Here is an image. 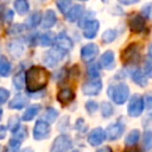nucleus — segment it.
Listing matches in <instances>:
<instances>
[{"label": "nucleus", "mask_w": 152, "mask_h": 152, "mask_svg": "<svg viewBox=\"0 0 152 152\" xmlns=\"http://www.w3.org/2000/svg\"><path fill=\"white\" fill-rule=\"evenodd\" d=\"M120 2L124 4V5H132V4L138 2V0H131V1H127V0H120Z\"/></svg>", "instance_id": "a18cd8bd"}, {"label": "nucleus", "mask_w": 152, "mask_h": 152, "mask_svg": "<svg viewBox=\"0 0 152 152\" xmlns=\"http://www.w3.org/2000/svg\"><path fill=\"white\" fill-rule=\"evenodd\" d=\"M74 99H75V94L70 88H63L57 94V101L59 103H62L63 106L70 103Z\"/></svg>", "instance_id": "4468645a"}, {"label": "nucleus", "mask_w": 152, "mask_h": 152, "mask_svg": "<svg viewBox=\"0 0 152 152\" xmlns=\"http://www.w3.org/2000/svg\"><path fill=\"white\" fill-rule=\"evenodd\" d=\"M13 19V11L12 10H6L4 13V21L6 23H11Z\"/></svg>", "instance_id": "a19ab883"}, {"label": "nucleus", "mask_w": 152, "mask_h": 152, "mask_svg": "<svg viewBox=\"0 0 152 152\" xmlns=\"http://www.w3.org/2000/svg\"><path fill=\"white\" fill-rule=\"evenodd\" d=\"M11 72V63L5 58H0V76L6 77Z\"/></svg>", "instance_id": "393cba45"}, {"label": "nucleus", "mask_w": 152, "mask_h": 152, "mask_svg": "<svg viewBox=\"0 0 152 152\" xmlns=\"http://www.w3.org/2000/svg\"><path fill=\"white\" fill-rule=\"evenodd\" d=\"M88 74L91 78H99V69L96 68V65H90L88 69Z\"/></svg>", "instance_id": "ea45409f"}, {"label": "nucleus", "mask_w": 152, "mask_h": 152, "mask_svg": "<svg viewBox=\"0 0 152 152\" xmlns=\"http://www.w3.org/2000/svg\"><path fill=\"white\" fill-rule=\"evenodd\" d=\"M56 6L58 7V10H59L61 13L65 14V13L69 11V8H70L71 2H70L69 0H59V1L56 2Z\"/></svg>", "instance_id": "473e14b6"}, {"label": "nucleus", "mask_w": 152, "mask_h": 152, "mask_svg": "<svg viewBox=\"0 0 152 152\" xmlns=\"http://www.w3.org/2000/svg\"><path fill=\"white\" fill-rule=\"evenodd\" d=\"M83 8H84V7H83V5H81V4H76V5L71 6V7L69 8V11L65 13L66 20L70 21V23L78 20V18L81 17V14L83 13Z\"/></svg>", "instance_id": "dca6fc26"}, {"label": "nucleus", "mask_w": 152, "mask_h": 152, "mask_svg": "<svg viewBox=\"0 0 152 152\" xmlns=\"http://www.w3.org/2000/svg\"><path fill=\"white\" fill-rule=\"evenodd\" d=\"M71 152H78V151H77V150H76V151H71Z\"/></svg>", "instance_id": "09e8293b"}, {"label": "nucleus", "mask_w": 152, "mask_h": 152, "mask_svg": "<svg viewBox=\"0 0 152 152\" xmlns=\"http://www.w3.org/2000/svg\"><path fill=\"white\" fill-rule=\"evenodd\" d=\"M1 116H2V110L0 109V119H1Z\"/></svg>", "instance_id": "de8ad7c7"}, {"label": "nucleus", "mask_w": 152, "mask_h": 152, "mask_svg": "<svg viewBox=\"0 0 152 152\" xmlns=\"http://www.w3.org/2000/svg\"><path fill=\"white\" fill-rule=\"evenodd\" d=\"M27 102H28L27 97H25L24 95H20V94H19V95H17L13 100H11L8 107H10L11 109H21V108H24V107L27 104Z\"/></svg>", "instance_id": "6ab92c4d"}, {"label": "nucleus", "mask_w": 152, "mask_h": 152, "mask_svg": "<svg viewBox=\"0 0 152 152\" xmlns=\"http://www.w3.org/2000/svg\"><path fill=\"white\" fill-rule=\"evenodd\" d=\"M142 148L148 151L152 148V132L147 131L142 135Z\"/></svg>", "instance_id": "7c9ffc66"}, {"label": "nucleus", "mask_w": 152, "mask_h": 152, "mask_svg": "<svg viewBox=\"0 0 152 152\" xmlns=\"http://www.w3.org/2000/svg\"><path fill=\"white\" fill-rule=\"evenodd\" d=\"M132 80L140 87L147 86V77L142 74V71L140 69H135L134 71H132Z\"/></svg>", "instance_id": "412c9836"}, {"label": "nucleus", "mask_w": 152, "mask_h": 152, "mask_svg": "<svg viewBox=\"0 0 152 152\" xmlns=\"http://www.w3.org/2000/svg\"><path fill=\"white\" fill-rule=\"evenodd\" d=\"M97 53H99V46L93 43H89L81 49V57L84 62L93 61L97 56Z\"/></svg>", "instance_id": "9d476101"}, {"label": "nucleus", "mask_w": 152, "mask_h": 152, "mask_svg": "<svg viewBox=\"0 0 152 152\" xmlns=\"http://www.w3.org/2000/svg\"><path fill=\"white\" fill-rule=\"evenodd\" d=\"M104 139V131L101 128V127H96L94 128L89 135H88V142L91 145V146H97L100 145Z\"/></svg>", "instance_id": "f8f14e48"}, {"label": "nucleus", "mask_w": 152, "mask_h": 152, "mask_svg": "<svg viewBox=\"0 0 152 152\" xmlns=\"http://www.w3.org/2000/svg\"><path fill=\"white\" fill-rule=\"evenodd\" d=\"M108 95L112 101L116 104H122L127 101L129 95V88L125 83H119L115 86H110L108 88Z\"/></svg>", "instance_id": "f03ea898"}, {"label": "nucleus", "mask_w": 152, "mask_h": 152, "mask_svg": "<svg viewBox=\"0 0 152 152\" xmlns=\"http://www.w3.org/2000/svg\"><path fill=\"white\" fill-rule=\"evenodd\" d=\"M10 97V91L5 88H0V104L5 103Z\"/></svg>", "instance_id": "58836bf2"}, {"label": "nucleus", "mask_w": 152, "mask_h": 152, "mask_svg": "<svg viewBox=\"0 0 152 152\" xmlns=\"http://www.w3.org/2000/svg\"><path fill=\"white\" fill-rule=\"evenodd\" d=\"M100 65L102 66V68H104V69H113V66H114V53H113V51H110V50H108V51H106L102 56H101V58H100Z\"/></svg>", "instance_id": "a211bd4d"}, {"label": "nucleus", "mask_w": 152, "mask_h": 152, "mask_svg": "<svg viewBox=\"0 0 152 152\" xmlns=\"http://www.w3.org/2000/svg\"><path fill=\"white\" fill-rule=\"evenodd\" d=\"M14 138L15 139H18V140H23V139H25L26 138V128L25 127H19L14 133Z\"/></svg>", "instance_id": "e433bc0d"}, {"label": "nucleus", "mask_w": 152, "mask_h": 152, "mask_svg": "<svg viewBox=\"0 0 152 152\" xmlns=\"http://www.w3.org/2000/svg\"><path fill=\"white\" fill-rule=\"evenodd\" d=\"M144 108H145L144 99L139 94H134L132 96V99L129 100V103H128V108H127L128 114L133 118H137L142 113Z\"/></svg>", "instance_id": "39448f33"}, {"label": "nucleus", "mask_w": 152, "mask_h": 152, "mask_svg": "<svg viewBox=\"0 0 152 152\" xmlns=\"http://www.w3.org/2000/svg\"><path fill=\"white\" fill-rule=\"evenodd\" d=\"M115 38H116V31L115 30H106L102 34V42L106 44L112 43Z\"/></svg>", "instance_id": "2f4dec72"}, {"label": "nucleus", "mask_w": 152, "mask_h": 152, "mask_svg": "<svg viewBox=\"0 0 152 152\" xmlns=\"http://www.w3.org/2000/svg\"><path fill=\"white\" fill-rule=\"evenodd\" d=\"M65 56V51L55 48V49H50L49 51H46L43 55V63L48 66H55L56 64H58Z\"/></svg>", "instance_id": "20e7f679"}, {"label": "nucleus", "mask_w": 152, "mask_h": 152, "mask_svg": "<svg viewBox=\"0 0 152 152\" xmlns=\"http://www.w3.org/2000/svg\"><path fill=\"white\" fill-rule=\"evenodd\" d=\"M8 46H10V48H8V50H10V52H11L13 56H20V55H21V52L24 51L23 45H21L19 42H12Z\"/></svg>", "instance_id": "c756f323"}, {"label": "nucleus", "mask_w": 152, "mask_h": 152, "mask_svg": "<svg viewBox=\"0 0 152 152\" xmlns=\"http://www.w3.org/2000/svg\"><path fill=\"white\" fill-rule=\"evenodd\" d=\"M40 20H42V14H40V12H33L28 18H27V20H26V25H27V27H36L39 23H40Z\"/></svg>", "instance_id": "b1692460"}, {"label": "nucleus", "mask_w": 152, "mask_h": 152, "mask_svg": "<svg viewBox=\"0 0 152 152\" xmlns=\"http://www.w3.org/2000/svg\"><path fill=\"white\" fill-rule=\"evenodd\" d=\"M20 145H21L20 140H18V139H15V138H12V139L8 141L7 146L4 148V152H18Z\"/></svg>", "instance_id": "cd10ccee"}, {"label": "nucleus", "mask_w": 152, "mask_h": 152, "mask_svg": "<svg viewBox=\"0 0 152 152\" xmlns=\"http://www.w3.org/2000/svg\"><path fill=\"white\" fill-rule=\"evenodd\" d=\"M6 135V127L5 126H0V139H4Z\"/></svg>", "instance_id": "37998d69"}, {"label": "nucleus", "mask_w": 152, "mask_h": 152, "mask_svg": "<svg viewBox=\"0 0 152 152\" xmlns=\"http://www.w3.org/2000/svg\"><path fill=\"white\" fill-rule=\"evenodd\" d=\"M140 45L138 43L129 44L121 53V61L126 64L128 63H137L140 58Z\"/></svg>", "instance_id": "7ed1b4c3"}, {"label": "nucleus", "mask_w": 152, "mask_h": 152, "mask_svg": "<svg viewBox=\"0 0 152 152\" xmlns=\"http://www.w3.org/2000/svg\"><path fill=\"white\" fill-rule=\"evenodd\" d=\"M99 21L97 20H90L88 21L86 25H84V31H83V36L87 38V39H91L96 36L97 31H99Z\"/></svg>", "instance_id": "2eb2a0df"}, {"label": "nucleus", "mask_w": 152, "mask_h": 152, "mask_svg": "<svg viewBox=\"0 0 152 152\" xmlns=\"http://www.w3.org/2000/svg\"><path fill=\"white\" fill-rule=\"evenodd\" d=\"M128 26L132 32L139 33L145 28V18L141 14H134L128 20Z\"/></svg>", "instance_id": "9b49d317"}, {"label": "nucleus", "mask_w": 152, "mask_h": 152, "mask_svg": "<svg viewBox=\"0 0 152 152\" xmlns=\"http://www.w3.org/2000/svg\"><path fill=\"white\" fill-rule=\"evenodd\" d=\"M144 72L146 77H152V56H147L144 65Z\"/></svg>", "instance_id": "72a5a7b5"}, {"label": "nucleus", "mask_w": 152, "mask_h": 152, "mask_svg": "<svg viewBox=\"0 0 152 152\" xmlns=\"http://www.w3.org/2000/svg\"><path fill=\"white\" fill-rule=\"evenodd\" d=\"M101 108H102V115H103V118H109L113 114V107H112L110 103L103 102Z\"/></svg>", "instance_id": "f704fd0d"}, {"label": "nucleus", "mask_w": 152, "mask_h": 152, "mask_svg": "<svg viewBox=\"0 0 152 152\" xmlns=\"http://www.w3.org/2000/svg\"><path fill=\"white\" fill-rule=\"evenodd\" d=\"M42 26L44 27V28H50V27H52L55 24H56V21H57V17H56V13L52 11V10H48L45 13H44V15L42 17Z\"/></svg>", "instance_id": "f3484780"}, {"label": "nucleus", "mask_w": 152, "mask_h": 152, "mask_svg": "<svg viewBox=\"0 0 152 152\" xmlns=\"http://www.w3.org/2000/svg\"><path fill=\"white\" fill-rule=\"evenodd\" d=\"M139 138H140V132H139L138 129L131 131V132L128 133V135L126 137V145H127V146H131V145L137 144L138 140H139Z\"/></svg>", "instance_id": "a878e982"}, {"label": "nucleus", "mask_w": 152, "mask_h": 152, "mask_svg": "<svg viewBox=\"0 0 152 152\" xmlns=\"http://www.w3.org/2000/svg\"><path fill=\"white\" fill-rule=\"evenodd\" d=\"M21 152H33V151H32L31 148H24V150H23Z\"/></svg>", "instance_id": "49530a36"}, {"label": "nucleus", "mask_w": 152, "mask_h": 152, "mask_svg": "<svg viewBox=\"0 0 152 152\" xmlns=\"http://www.w3.org/2000/svg\"><path fill=\"white\" fill-rule=\"evenodd\" d=\"M39 40H40V44L43 46H50L55 42V34L51 33V32H46V33L40 36Z\"/></svg>", "instance_id": "c85d7f7f"}, {"label": "nucleus", "mask_w": 152, "mask_h": 152, "mask_svg": "<svg viewBox=\"0 0 152 152\" xmlns=\"http://www.w3.org/2000/svg\"><path fill=\"white\" fill-rule=\"evenodd\" d=\"M13 84L14 87L20 90L24 88V84H25V74L23 71H19L18 74H15V76L13 77Z\"/></svg>", "instance_id": "bb28decb"}, {"label": "nucleus", "mask_w": 152, "mask_h": 152, "mask_svg": "<svg viewBox=\"0 0 152 152\" xmlns=\"http://www.w3.org/2000/svg\"><path fill=\"white\" fill-rule=\"evenodd\" d=\"M57 116H58V112L55 109V108H52V107H49V108H46L45 109V112H44V114H43V119L45 120V122H53L56 119H57ZM43 120V121H44Z\"/></svg>", "instance_id": "4be33fe9"}, {"label": "nucleus", "mask_w": 152, "mask_h": 152, "mask_svg": "<svg viewBox=\"0 0 152 152\" xmlns=\"http://www.w3.org/2000/svg\"><path fill=\"white\" fill-rule=\"evenodd\" d=\"M49 82V72L43 66H31L25 74V83L28 93H34L44 89Z\"/></svg>", "instance_id": "f257e3e1"}, {"label": "nucleus", "mask_w": 152, "mask_h": 152, "mask_svg": "<svg viewBox=\"0 0 152 152\" xmlns=\"http://www.w3.org/2000/svg\"><path fill=\"white\" fill-rule=\"evenodd\" d=\"M97 108H99V106H97V103L95 101H88L86 103V109H87V112L89 114H93L94 112H96Z\"/></svg>", "instance_id": "4c0bfd02"}, {"label": "nucleus", "mask_w": 152, "mask_h": 152, "mask_svg": "<svg viewBox=\"0 0 152 152\" xmlns=\"http://www.w3.org/2000/svg\"><path fill=\"white\" fill-rule=\"evenodd\" d=\"M124 129H125V126L122 124H120V122L112 124L106 128L104 137H107L109 140H116L122 135Z\"/></svg>", "instance_id": "1a4fd4ad"}, {"label": "nucleus", "mask_w": 152, "mask_h": 152, "mask_svg": "<svg viewBox=\"0 0 152 152\" xmlns=\"http://www.w3.org/2000/svg\"><path fill=\"white\" fill-rule=\"evenodd\" d=\"M102 89V82L100 78H90L89 81L84 82L82 86V91L84 95L94 96L97 95Z\"/></svg>", "instance_id": "0eeeda50"}, {"label": "nucleus", "mask_w": 152, "mask_h": 152, "mask_svg": "<svg viewBox=\"0 0 152 152\" xmlns=\"http://www.w3.org/2000/svg\"><path fill=\"white\" fill-rule=\"evenodd\" d=\"M50 134V125L43 120H38L33 127V138L36 140L46 139Z\"/></svg>", "instance_id": "6e6552de"}, {"label": "nucleus", "mask_w": 152, "mask_h": 152, "mask_svg": "<svg viewBox=\"0 0 152 152\" xmlns=\"http://www.w3.org/2000/svg\"><path fill=\"white\" fill-rule=\"evenodd\" d=\"M8 124H10V129L14 133L19 127H20V125H19V119L17 118V116H13V118H11L10 119V121H8Z\"/></svg>", "instance_id": "c9c22d12"}, {"label": "nucleus", "mask_w": 152, "mask_h": 152, "mask_svg": "<svg viewBox=\"0 0 152 152\" xmlns=\"http://www.w3.org/2000/svg\"><path fill=\"white\" fill-rule=\"evenodd\" d=\"M96 152H113V150H112L109 146H103V147L99 148Z\"/></svg>", "instance_id": "79ce46f5"}, {"label": "nucleus", "mask_w": 152, "mask_h": 152, "mask_svg": "<svg viewBox=\"0 0 152 152\" xmlns=\"http://www.w3.org/2000/svg\"><path fill=\"white\" fill-rule=\"evenodd\" d=\"M71 146H72V141L70 137L66 134H61L53 140L51 146V152H66L71 148Z\"/></svg>", "instance_id": "423d86ee"}, {"label": "nucleus", "mask_w": 152, "mask_h": 152, "mask_svg": "<svg viewBox=\"0 0 152 152\" xmlns=\"http://www.w3.org/2000/svg\"><path fill=\"white\" fill-rule=\"evenodd\" d=\"M146 104H147V108H152V96H147L146 97Z\"/></svg>", "instance_id": "c03bdc74"}, {"label": "nucleus", "mask_w": 152, "mask_h": 152, "mask_svg": "<svg viewBox=\"0 0 152 152\" xmlns=\"http://www.w3.org/2000/svg\"><path fill=\"white\" fill-rule=\"evenodd\" d=\"M14 8H15V11L19 13V14H26L27 12H28V10H30V6H28V2L27 1H25V0H17V1H14Z\"/></svg>", "instance_id": "5701e85b"}, {"label": "nucleus", "mask_w": 152, "mask_h": 152, "mask_svg": "<svg viewBox=\"0 0 152 152\" xmlns=\"http://www.w3.org/2000/svg\"><path fill=\"white\" fill-rule=\"evenodd\" d=\"M39 110H40V106H39V104H32V106H30V107L24 112L21 119H23L24 121H30V120H32V119L38 114Z\"/></svg>", "instance_id": "aec40b11"}, {"label": "nucleus", "mask_w": 152, "mask_h": 152, "mask_svg": "<svg viewBox=\"0 0 152 152\" xmlns=\"http://www.w3.org/2000/svg\"><path fill=\"white\" fill-rule=\"evenodd\" d=\"M55 42H56V45L58 49L63 50V51H68V50H71L72 49V40L64 33V32H61L56 38H55Z\"/></svg>", "instance_id": "ddd939ff"}]
</instances>
